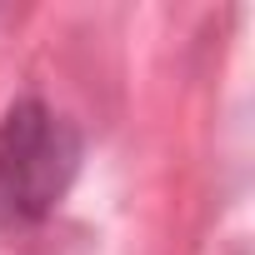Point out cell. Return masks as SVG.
Returning <instances> with one entry per match:
<instances>
[{
  "label": "cell",
  "instance_id": "1",
  "mask_svg": "<svg viewBox=\"0 0 255 255\" xmlns=\"http://www.w3.org/2000/svg\"><path fill=\"white\" fill-rule=\"evenodd\" d=\"M80 130L45 100H15L0 120V225L30 230L70 195Z\"/></svg>",
  "mask_w": 255,
  "mask_h": 255
}]
</instances>
